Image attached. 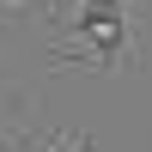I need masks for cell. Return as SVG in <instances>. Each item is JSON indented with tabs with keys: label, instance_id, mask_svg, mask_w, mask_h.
<instances>
[{
	"label": "cell",
	"instance_id": "cell-2",
	"mask_svg": "<svg viewBox=\"0 0 152 152\" xmlns=\"http://www.w3.org/2000/svg\"><path fill=\"white\" fill-rule=\"evenodd\" d=\"M12 97V61H6V49H0V104Z\"/></svg>",
	"mask_w": 152,
	"mask_h": 152
},
{
	"label": "cell",
	"instance_id": "cell-3",
	"mask_svg": "<svg viewBox=\"0 0 152 152\" xmlns=\"http://www.w3.org/2000/svg\"><path fill=\"white\" fill-rule=\"evenodd\" d=\"M12 6H37V0H0V12H12Z\"/></svg>",
	"mask_w": 152,
	"mask_h": 152
},
{
	"label": "cell",
	"instance_id": "cell-5",
	"mask_svg": "<svg viewBox=\"0 0 152 152\" xmlns=\"http://www.w3.org/2000/svg\"><path fill=\"white\" fill-rule=\"evenodd\" d=\"M67 6H73V0H55V18H61V12H67Z\"/></svg>",
	"mask_w": 152,
	"mask_h": 152
},
{
	"label": "cell",
	"instance_id": "cell-1",
	"mask_svg": "<svg viewBox=\"0 0 152 152\" xmlns=\"http://www.w3.org/2000/svg\"><path fill=\"white\" fill-rule=\"evenodd\" d=\"M49 24H61V31H73L79 37V49H55V67H79V61H97V67H122L128 61V49H134V12H128V0H73L61 18H49Z\"/></svg>",
	"mask_w": 152,
	"mask_h": 152
},
{
	"label": "cell",
	"instance_id": "cell-4",
	"mask_svg": "<svg viewBox=\"0 0 152 152\" xmlns=\"http://www.w3.org/2000/svg\"><path fill=\"white\" fill-rule=\"evenodd\" d=\"M61 152H91V146H85V140H73V146H61Z\"/></svg>",
	"mask_w": 152,
	"mask_h": 152
}]
</instances>
